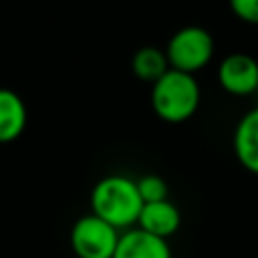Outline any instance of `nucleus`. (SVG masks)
<instances>
[{"label": "nucleus", "mask_w": 258, "mask_h": 258, "mask_svg": "<svg viewBox=\"0 0 258 258\" xmlns=\"http://www.w3.org/2000/svg\"><path fill=\"white\" fill-rule=\"evenodd\" d=\"M143 200L137 181L127 175H107L91 191V214L105 220L117 230L137 226Z\"/></svg>", "instance_id": "f257e3e1"}, {"label": "nucleus", "mask_w": 258, "mask_h": 258, "mask_svg": "<svg viewBox=\"0 0 258 258\" xmlns=\"http://www.w3.org/2000/svg\"><path fill=\"white\" fill-rule=\"evenodd\" d=\"M202 91L194 75L169 69L151 85L153 113L167 123H183L191 119L200 107Z\"/></svg>", "instance_id": "f03ea898"}, {"label": "nucleus", "mask_w": 258, "mask_h": 258, "mask_svg": "<svg viewBox=\"0 0 258 258\" xmlns=\"http://www.w3.org/2000/svg\"><path fill=\"white\" fill-rule=\"evenodd\" d=\"M165 56L169 69L196 75L210 64L214 56V38L202 26H183L171 34Z\"/></svg>", "instance_id": "7ed1b4c3"}, {"label": "nucleus", "mask_w": 258, "mask_h": 258, "mask_svg": "<svg viewBox=\"0 0 258 258\" xmlns=\"http://www.w3.org/2000/svg\"><path fill=\"white\" fill-rule=\"evenodd\" d=\"M119 236L117 228L95 214H87L73 224L71 248L77 258H113Z\"/></svg>", "instance_id": "20e7f679"}, {"label": "nucleus", "mask_w": 258, "mask_h": 258, "mask_svg": "<svg viewBox=\"0 0 258 258\" xmlns=\"http://www.w3.org/2000/svg\"><path fill=\"white\" fill-rule=\"evenodd\" d=\"M220 87L234 97L258 93V60L246 52H232L218 64Z\"/></svg>", "instance_id": "39448f33"}, {"label": "nucleus", "mask_w": 258, "mask_h": 258, "mask_svg": "<svg viewBox=\"0 0 258 258\" xmlns=\"http://www.w3.org/2000/svg\"><path fill=\"white\" fill-rule=\"evenodd\" d=\"M113 258H171V248L167 240L135 226L119 236Z\"/></svg>", "instance_id": "423d86ee"}, {"label": "nucleus", "mask_w": 258, "mask_h": 258, "mask_svg": "<svg viewBox=\"0 0 258 258\" xmlns=\"http://www.w3.org/2000/svg\"><path fill=\"white\" fill-rule=\"evenodd\" d=\"M232 147L238 163L258 175V107L246 111L234 127Z\"/></svg>", "instance_id": "0eeeda50"}, {"label": "nucleus", "mask_w": 258, "mask_h": 258, "mask_svg": "<svg viewBox=\"0 0 258 258\" xmlns=\"http://www.w3.org/2000/svg\"><path fill=\"white\" fill-rule=\"evenodd\" d=\"M179 226H181V214L177 206L169 200L143 204L141 214L137 218V228L163 240L173 236L179 230Z\"/></svg>", "instance_id": "6e6552de"}, {"label": "nucleus", "mask_w": 258, "mask_h": 258, "mask_svg": "<svg viewBox=\"0 0 258 258\" xmlns=\"http://www.w3.org/2000/svg\"><path fill=\"white\" fill-rule=\"evenodd\" d=\"M26 127V105L12 89H0V143H10Z\"/></svg>", "instance_id": "1a4fd4ad"}, {"label": "nucleus", "mask_w": 258, "mask_h": 258, "mask_svg": "<svg viewBox=\"0 0 258 258\" xmlns=\"http://www.w3.org/2000/svg\"><path fill=\"white\" fill-rule=\"evenodd\" d=\"M133 75L143 83H155L169 71V62L165 56V50L157 46H143L133 54L131 60Z\"/></svg>", "instance_id": "9d476101"}, {"label": "nucleus", "mask_w": 258, "mask_h": 258, "mask_svg": "<svg viewBox=\"0 0 258 258\" xmlns=\"http://www.w3.org/2000/svg\"><path fill=\"white\" fill-rule=\"evenodd\" d=\"M137 189H139V196L143 200V204H151V202H161V200H167V183L163 177L159 175H143L137 179Z\"/></svg>", "instance_id": "9b49d317"}, {"label": "nucleus", "mask_w": 258, "mask_h": 258, "mask_svg": "<svg viewBox=\"0 0 258 258\" xmlns=\"http://www.w3.org/2000/svg\"><path fill=\"white\" fill-rule=\"evenodd\" d=\"M228 4L238 20L258 26V0H228Z\"/></svg>", "instance_id": "f8f14e48"}]
</instances>
